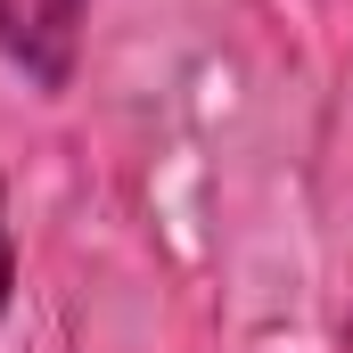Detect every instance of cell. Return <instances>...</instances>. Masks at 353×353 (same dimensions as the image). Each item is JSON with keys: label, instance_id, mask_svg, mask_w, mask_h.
I'll return each mask as SVG.
<instances>
[{"label": "cell", "instance_id": "obj_3", "mask_svg": "<svg viewBox=\"0 0 353 353\" xmlns=\"http://www.w3.org/2000/svg\"><path fill=\"white\" fill-rule=\"evenodd\" d=\"M345 353H353V329H345Z\"/></svg>", "mask_w": 353, "mask_h": 353}, {"label": "cell", "instance_id": "obj_1", "mask_svg": "<svg viewBox=\"0 0 353 353\" xmlns=\"http://www.w3.org/2000/svg\"><path fill=\"white\" fill-rule=\"evenodd\" d=\"M83 17L90 0H0V58L41 90H66L83 58Z\"/></svg>", "mask_w": 353, "mask_h": 353}, {"label": "cell", "instance_id": "obj_2", "mask_svg": "<svg viewBox=\"0 0 353 353\" xmlns=\"http://www.w3.org/2000/svg\"><path fill=\"white\" fill-rule=\"evenodd\" d=\"M8 288H17V247H8V214H0V312H8Z\"/></svg>", "mask_w": 353, "mask_h": 353}]
</instances>
